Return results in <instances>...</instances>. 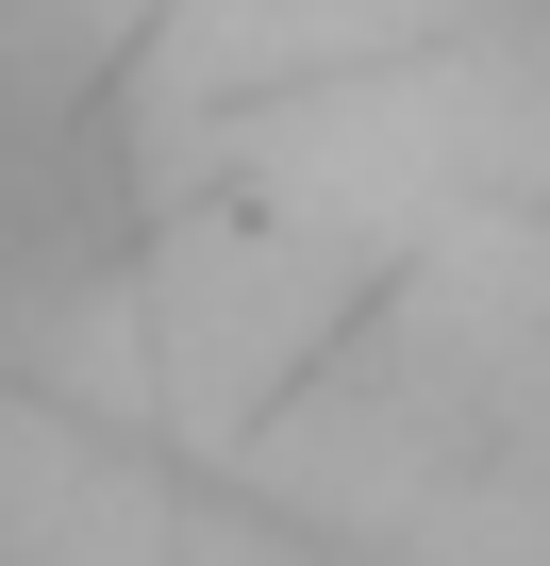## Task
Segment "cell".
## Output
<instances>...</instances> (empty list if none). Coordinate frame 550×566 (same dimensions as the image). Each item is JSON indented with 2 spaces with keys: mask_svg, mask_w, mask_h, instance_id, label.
<instances>
[{
  "mask_svg": "<svg viewBox=\"0 0 550 566\" xmlns=\"http://www.w3.org/2000/svg\"><path fill=\"white\" fill-rule=\"evenodd\" d=\"M134 266V150L84 51L0 18V367H34L101 283Z\"/></svg>",
  "mask_w": 550,
  "mask_h": 566,
  "instance_id": "1",
  "label": "cell"
}]
</instances>
